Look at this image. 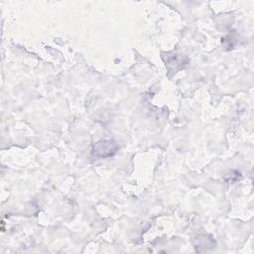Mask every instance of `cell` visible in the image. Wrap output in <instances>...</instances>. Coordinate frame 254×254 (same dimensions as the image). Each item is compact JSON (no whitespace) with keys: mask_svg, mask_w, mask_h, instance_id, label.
<instances>
[{"mask_svg":"<svg viewBox=\"0 0 254 254\" xmlns=\"http://www.w3.org/2000/svg\"><path fill=\"white\" fill-rule=\"evenodd\" d=\"M118 150V145L110 139H103L96 142L92 146L91 154L97 158H110L116 154Z\"/></svg>","mask_w":254,"mask_h":254,"instance_id":"1","label":"cell"},{"mask_svg":"<svg viewBox=\"0 0 254 254\" xmlns=\"http://www.w3.org/2000/svg\"><path fill=\"white\" fill-rule=\"evenodd\" d=\"M167 59H164L166 63V66L168 67L169 71L176 73L180 69L186 67L189 63V59L181 54L178 53H167Z\"/></svg>","mask_w":254,"mask_h":254,"instance_id":"2","label":"cell"},{"mask_svg":"<svg viewBox=\"0 0 254 254\" xmlns=\"http://www.w3.org/2000/svg\"><path fill=\"white\" fill-rule=\"evenodd\" d=\"M214 240L211 237H208L206 235H202L197 237V243H195L194 247L196 248L197 252H202L205 250H208L210 248L214 247Z\"/></svg>","mask_w":254,"mask_h":254,"instance_id":"3","label":"cell"}]
</instances>
